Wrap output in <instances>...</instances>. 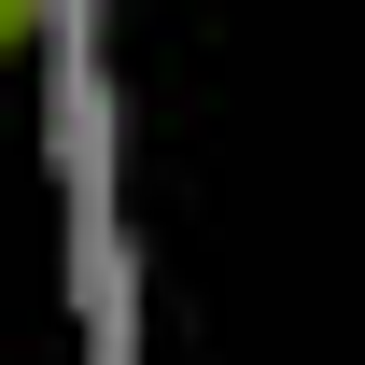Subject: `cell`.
Here are the masks:
<instances>
[{
  "label": "cell",
  "instance_id": "1",
  "mask_svg": "<svg viewBox=\"0 0 365 365\" xmlns=\"http://www.w3.org/2000/svg\"><path fill=\"white\" fill-rule=\"evenodd\" d=\"M14 43H29V0H0V56H14Z\"/></svg>",
  "mask_w": 365,
  "mask_h": 365
}]
</instances>
